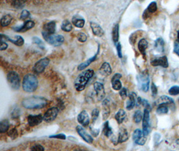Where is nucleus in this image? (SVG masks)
I'll return each mask as SVG.
<instances>
[{
	"label": "nucleus",
	"mask_w": 179,
	"mask_h": 151,
	"mask_svg": "<svg viewBox=\"0 0 179 151\" xmlns=\"http://www.w3.org/2000/svg\"><path fill=\"white\" fill-rule=\"evenodd\" d=\"M48 100L47 99L38 96H32L25 98L21 101V105L26 109H41L47 105Z\"/></svg>",
	"instance_id": "nucleus-1"
},
{
	"label": "nucleus",
	"mask_w": 179,
	"mask_h": 151,
	"mask_svg": "<svg viewBox=\"0 0 179 151\" xmlns=\"http://www.w3.org/2000/svg\"><path fill=\"white\" fill-rule=\"evenodd\" d=\"M94 75V71L87 69L83 71L75 81V87L78 91H81L85 89L87 84Z\"/></svg>",
	"instance_id": "nucleus-2"
},
{
	"label": "nucleus",
	"mask_w": 179,
	"mask_h": 151,
	"mask_svg": "<svg viewBox=\"0 0 179 151\" xmlns=\"http://www.w3.org/2000/svg\"><path fill=\"white\" fill-rule=\"evenodd\" d=\"M38 86L37 77L32 74H28L24 76L22 81V88L24 91L28 93L34 92Z\"/></svg>",
	"instance_id": "nucleus-3"
},
{
	"label": "nucleus",
	"mask_w": 179,
	"mask_h": 151,
	"mask_svg": "<svg viewBox=\"0 0 179 151\" xmlns=\"http://www.w3.org/2000/svg\"><path fill=\"white\" fill-rule=\"evenodd\" d=\"M42 36L47 42L54 46H61L64 42V38L62 35L58 34H48L42 32Z\"/></svg>",
	"instance_id": "nucleus-4"
},
{
	"label": "nucleus",
	"mask_w": 179,
	"mask_h": 151,
	"mask_svg": "<svg viewBox=\"0 0 179 151\" xmlns=\"http://www.w3.org/2000/svg\"><path fill=\"white\" fill-rule=\"evenodd\" d=\"M138 83L139 88L143 92H147L150 87V78L147 71H144L138 76Z\"/></svg>",
	"instance_id": "nucleus-5"
},
{
	"label": "nucleus",
	"mask_w": 179,
	"mask_h": 151,
	"mask_svg": "<svg viewBox=\"0 0 179 151\" xmlns=\"http://www.w3.org/2000/svg\"><path fill=\"white\" fill-rule=\"evenodd\" d=\"M7 80L11 88L18 90L20 87V79L18 74L16 71H10L7 75Z\"/></svg>",
	"instance_id": "nucleus-6"
},
{
	"label": "nucleus",
	"mask_w": 179,
	"mask_h": 151,
	"mask_svg": "<svg viewBox=\"0 0 179 151\" xmlns=\"http://www.w3.org/2000/svg\"><path fill=\"white\" fill-rule=\"evenodd\" d=\"M142 128L143 134L145 136H148L150 132V111L148 109H144L142 120Z\"/></svg>",
	"instance_id": "nucleus-7"
},
{
	"label": "nucleus",
	"mask_w": 179,
	"mask_h": 151,
	"mask_svg": "<svg viewBox=\"0 0 179 151\" xmlns=\"http://www.w3.org/2000/svg\"><path fill=\"white\" fill-rule=\"evenodd\" d=\"M132 138L135 144L143 146L146 142V136L143 135V132L140 129H136L133 133Z\"/></svg>",
	"instance_id": "nucleus-8"
},
{
	"label": "nucleus",
	"mask_w": 179,
	"mask_h": 151,
	"mask_svg": "<svg viewBox=\"0 0 179 151\" xmlns=\"http://www.w3.org/2000/svg\"><path fill=\"white\" fill-rule=\"evenodd\" d=\"M58 109L56 107L50 108L46 112L44 115V120L46 122H51L56 119L58 114Z\"/></svg>",
	"instance_id": "nucleus-9"
},
{
	"label": "nucleus",
	"mask_w": 179,
	"mask_h": 151,
	"mask_svg": "<svg viewBox=\"0 0 179 151\" xmlns=\"http://www.w3.org/2000/svg\"><path fill=\"white\" fill-rule=\"evenodd\" d=\"M50 62V59L48 58H43L38 60L36 64L34 65L33 70L36 73H41L45 70L46 67H47Z\"/></svg>",
	"instance_id": "nucleus-10"
},
{
	"label": "nucleus",
	"mask_w": 179,
	"mask_h": 151,
	"mask_svg": "<svg viewBox=\"0 0 179 151\" xmlns=\"http://www.w3.org/2000/svg\"><path fill=\"white\" fill-rule=\"evenodd\" d=\"M93 87L96 93V95L98 100L101 101L104 100L105 96V88L104 85L99 83V82H95V83L93 84Z\"/></svg>",
	"instance_id": "nucleus-11"
},
{
	"label": "nucleus",
	"mask_w": 179,
	"mask_h": 151,
	"mask_svg": "<svg viewBox=\"0 0 179 151\" xmlns=\"http://www.w3.org/2000/svg\"><path fill=\"white\" fill-rule=\"evenodd\" d=\"M77 133L79 134V136L82 138L84 141L87 142V143L91 144L93 141V138L90 134H89L87 132L85 129H84L82 126H77L76 128Z\"/></svg>",
	"instance_id": "nucleus-12"
},
{
	"label": "nucleus",
	"mask_w": 179,
	"mask_h": 151,
	"mask_svg": "<svg viewBox=\"0 0 179 151\" xmlns=\"http://www.w3.org/2000/svg\"><path fill=\"white\" fill-rule=\"evenodd\" d=\"M77 120L80 124L85 126V127L88 126L89 123H90V118H89L88 113L85 110H83L78 115Z\"/></svg>",
	"instance_id": "nucleus-13"
},
{
	"label": "nucleus",
	"mask_w": 179,
	"mask_h": 151,
	"mask_svg": "<svg viewBox=\"0 0 179 151\" xmlns=\"http://www.w3.org/2000/svg\"><path fill=\"white\" fill-rule=\"evenodd\" d=\"M34 26H35L34 22L32 20H28V21H26L23 24L22 26L14 27V28H13V29L16 32H25L26 31H28V30L32 29V28H34Z\"/></svg>",
	"instance_id": "nucleus-14"
},
{
	"label": "nucleus",
	"mask_w": 179,
	"mask_h": 151,
	"mask_svg": "<svg viewBox=\"0 0 179 151\" xmlns=\"http://www.w3.org/2000/svg\"><path fill=\"white\" fill-rule=\"evenodd\" d=\"M151 65H152L153 67L161 66V67H162L164 68H167L169 67V62H168L167 57L166 56H164L152 60Z\"/></svg>",
	"instance_id": "nucleus-15"
},
{
	"label": "nucleus",
	"mask_w": 179,
	"mask_h": 151,
	"mask_svg": "<svg viewBox=\"0 0 179 151\" xmlns=\"http://www.w3.org/2000/svg\"><path fill=\"white\" fill-rule=\"evenodd\" d=\"M44 120V117L42 115H30L28 117V124L30 126L39 125Z\"/></svg>",
	"instance_id": "nucleus-16"
},
{
	"label": "nucleus",
	"mask_w": 179,
	"mask_h": 151,
	"mask_svg": "<svg viewBox=\"0 0 179 151\" xmlns=\"http://www.w3.org/2000/svg\"><path fill=\"white\" fill-rule=\"evenodd\" d=\"M121 75L119 73H115L112 79V86L113 89L115 91H120L122 89V84L120 81Z\"/></svg>",
	"instance_id": "nucleus-17"
},
{
	"label": "nucleus",
	"mask_w": 179,
	"mask_h": 151,
	"mask_svg": "<svg viewBox=\"0 0 179 151\" xmlns=\"http://www.w3.org/2000/svg\"><path fill=\"white\" fill-rule=\"evenodd\" d=\"M90 26L94 35H95L97 36H99V37H101L102 36L104 35V33H105L104 30H103V28L99 25L98 24L94 22H91Z\"/></svg>",
	"instance_id": "nucleus-18"
},
{
	"label": "nucleus",
	"mask_w": 179,
	"mask_h": 151,
	"mask_svg": "<svg viewBox=\"0 0 179 151\" xmlns=\"http://www.w3.org/2000/svg\"><path fill=\"white\" fill-rule=\"evenodd\" d=\"M137 95L134 92H131L129 95V100L127 101L126 104V108L127 110H132L136 105Z\"/></svg>",
	"instance_id": "nucleus-19"
},
{
	"label": "nucleus",
	"mask_w": 179,
	"mask_h": 151,
	"mask_svg": "<svg viewBox=\"0 0 179 151\" xmlns=\"http://www.w3.org/2000/svg\"><path fill=\"white\" fill-rule=\"evenodd\" d=\"M156 104L159 105H166V106H172L175 104V101L173 99L166 95H162L156 101Z\"/></svg>",
	"instance_id": "nucleus-20"
},
{
	"label": "nucleus",
	"mask_w": 179,
	"mask_h": 151,
	"mask_svg": "<svg viewBox=\"0 0 179 151\" xmlns=\"http://www.w3.org/2000/svg\"><path fill=\"white\" fill-rule=\"evenodd\" d=\"M43 32L48 34H54L56 31V22L51 21L45 24L43 26Z\"/></svg>",
	"instance_id": "nucleus-21"
},
{
	"label": "nucleus",
	"mask_w": 179,
	"mask_h": 151,
	"mask_svg": "<svg viewBox=\"0 0 179 151\" xmlns=\"http://www.w3.org/2000/svg\"><path fill=\"white\" fill-rule=\"evenodd\" d=\"M72 23L73 25L78 28H82L85 26V21L81 16L78 15L74 16L72 18Z\"/></svg>",
	"instance_id": "nucleus-22"
},
{
	"label": "nucleus",
	"mask_w": 179,
	"mask_h": 151,
	"mask_svg": "<svg viewBox=\"0 0 179 151\" xmlns=\"http://www.w3.org/2000/svg\"><path fill=\"white\" fill-rule=\"evenodd\" d=\"M99 71L100 73L104 76H109L112 73V68L108 62H104V64H102L99 68Z\"/></svg>",
	"instance_id": "nucleus-23"
},
{
	"label": "nucleus",
	"mask_w": 179,
	"mask_h": 151,
	"mask_svg": "<svg viewBox=\"0 0 179 151\" xmlns=\"http://www.w3.org/2000/svg\"><path fill=\"white\" fill-rule=\"evenodd\" d=\"M129 138V134L126 128H121L119 132V136L118 142L119 143H122L127 141Z\"/></svg>",
	"instance_id": "nucleus-24"
},
{
	"label": "nucleus",
	"mask_w": 179,
	"mask_h": 151,
	"mask_svg": "<svg viewBox=\"0 0 179 151\" xmlns=\"http://www.w3.org/2000/svg\"><path fill=\"white\" fill-rule=\"evenodd\" d=\"M98 53H99V51L97 52V54H95V55L93 57H91V58L89 59L88 60H87L85 62L81 63V64H80L79 65H78V68H77L78 70V71H83V70L85 69V68H86V67H87L89 65H90V64H91V62H93V61H95V60H96L97 57V54H98Z\"/></svg>",
	"instance_id": "nucleus-25"
},
{
	"label": "nucleus",
	"mask_w": 179,
	"mask_h": 151,
	"mask_svg": "<svg viewBox=\"0 0 179 151\" xmlns=\"http://www.w3.org/2000/svg\"><path fill=\"white\" fill-rule=\"evenodd\" d=\"M138 49L141 53H142L143 56L146 55V51L147 49L148 46V42L144 38H142L140 40L139 43H138Z\"/></svg>",
	"instance_id": "nucleus-26"
},
{
	"label": "nucleus",
	"mask_w": 179,
	"mask_h": 151,
	"mask_svg": "<svg viewBox=\"0 0 179 151\" xmlns=\"http://www.w3.org/2000/svg\"><path fill=\"white\" fill-rule=\"evenodd\" d=\"M155 48L159 53H163L164 51V41L161 38H157L155 41Z\"/></svg>",
	"instance_id": "nucleus-27"
},
{
	"label": "nucleus",
	"mask_w": 179,
	"mask_h": 151,
	"mask_svg": "<svg viewBox=\"0 0 179 151\" xmlns=\"http://www.w3.org/2000/svg\"><path fill=\"white\" fill-rule=\"evenodd\" d=\"M126 112H125L124 109H119L117 113H116L115 116V118L116 121H117L118 123H119V124L124 122L125 119H126Z\"/></svg>",
	"instance_id": "nucleus-28"
},
{
	"label": "nucleus",
	"mask_w": 179,
	"mask_h": 151,
	"mask_svg": "<svg viewBox=\"0 0 179 151\" xmlns=\"http://www.w3.org/2000/svg\"><path fill=\"white\" fill-rule=\"evenodd\" d=\"M103 106H104V114H103V118L104 120H106L109 116L110 109H109V101L105 100L103 102Z\"/></svg>",
	"instance_id": "nucleus-29"
},
{
	"label": "nucleus",
	"mask_w": 179,
	"mask_h": 151,
	"mask_svg": "<svg viewBox=\"0 0 179 151\" xmlns=\"http://www.w3.org/2000/svg\"><path fill=\"white\" fill-rule=\"evenodd\" d=\"M12 19H13L12 16L10 14H6L4 16L1 18V21H0L1 26L2 27H6L7 26H9L11 24V22H12Z\"/></svg>",
	"instance_id": "nucleus-30"
},
{
	"label": "nucleus",
	"mask_w": 179,
	"mask_h": 151,
	"mask_svg": "<svg viewBox=\"0 0 179 151\" xmlns=\"http://www.w3.org/2000/svg\"><path fill=\"white\" fill-rule=\"evenodd\" d=\"M119 24H116L112 30V39H113V42H114L115 45H117V44L118 43V40H119Z\"/></svg>",
	"instance_id": "nucleus-31"
},
{
	"label": "nucleus",
	"mask_w": 179,
	"mask_h": 151,
	"mask_svg": "<svg viewBox=\"0 0 179 151\" xmlns=\"http://www.w3.org/2000/svg\"><path fill=\"white\" fill-rule=\"evenodd\" d=\"M103 132H104V134H105V136L108 137V138L110 137L111 136H112L113 130H112V128L110 127L109 123L108 121L105 122L104 125V130H103Z\"/></svg>",
	"instance_id": "nucleus-32"
},
{
	"label": "nucleus",
	"mask_w": 179,
	"mask_h": 151,
	"mask_svg": "<svg viewBox=\"0 0 179 151\" xmlns=\"http://www.w3.org/2000/svg\"><path fill=\"white\" fill-rule=\"evenodd\" d=\"M61 29L64 32H69L72 30V26L71 23H70L69 20H64L62 23Z\"/></svg>",
	"instance_id": "nucleus-33"
},
{
	"label": "nucleus",
	"mask_w": 179,
	"mask_h": 151,
	"mask_svg": "<svg viewBox=\"0 0 179 151\" xmlns=\"http://www.w3.org/2000/svg\"><path fill=\"white\" fill-rule=\"evenodd\" d=\"M10 127V123L9 121L7 120H2L0 122V132L4 133L5 132L7 131Z\"/></svg>",
	"instance_id": "nucleus-34"
},
{
	"label": "nucleus",
	"mask_w": 179,
	"mask_h": 151,
	"mask_svg": "<svg viewBox=\"0 0 179 151\" xmlns=\"http://www.w3.org/2000/svg\"><path fill=\"white\" fill-rule=\"evenodd\" d=\"M156 112L159 115L167 114L169 112V108L166 105H159L157 108Z\"/></svg>",
	"instance_id": "nucleus-35"
},
{
	"label": "nucleus",
	"mask_w": 179,
	"mask_h": 151,
	"mask_svg": "<svg viewBox=\"0 0 179 151\" xmlns=\"http://www.w3.org/2000/svg\"><path fill=\"white\" fill-rule=\"evenodd\" d=\"M143 115L142 114V112L140 110H137L135 111V112L134 113V117H133V118H134V121L135 123H140L141 121L143 120Z\"/></svg>",
	"instance_id": "nucleus-36"
},
{
	"label": "nucleus",
	"mask_w": 179,
	"mask_h": 151,
	"mask_svg": "<svg viewBox=\"0 0 179 151\" xmlns=\"http://www.w3.org/2000/svg\"><path fill=\"white\" fill-rule=\"evenodd\" d=\"M32 41H33V42L34 44H36V45L40 47L41 49H44V42H42V40L40 39V38L38 37H33L32 38Z\"/></svg>",
	"instance_id": "nucleus-37"
},
{
	"label": "nucleus",
	"mask_w": 179,
	"mask_h": 151,
	"mask_svg": "<svg viewBox=\"0 0 179 151\" xmlns=\"http://www.w3.org/2000/svg\"><path fill=\"white\" fill-rule=\"evenodd\" d=\"M148 12L151 13H154L157 10V4L155 1L151 2L149 5L148 6V8L146 9Z\"/></svg>",
	"instance_id": "nucleus-38"
},
{
	"label": "nucleus",
	"mask_w": 179,
	"mask_h": 151,
	"mask_svg": "<svg viewBox=\"0 0 179 151\" xmlns=\"http://www.w3.org/2000/svg\"><path fill=\"white\" fill-rule=\"evenodd\" d=\"M25 4L26 2L24 1H12L11 2V4L14 7L18 8V9H20V8L24 7Z\"/></svg>",
	"instance_id": "nucleus-39"
},
{
	"label": "nucleus",
	"mask_w": 179,
	"mask_h": 151,
	"mask_svg": "<svg viewBox=\"0 0 179 151\" xmlns=\"http://www.w3.org/2000/svg\"><path fill=\"white\" fill-rule=\"evenodd\" d=\"M169 93L171 95H177L179 94V86H172L171 88L169 90Z\"/></svg>",
	"instance_id": "nucleus-40"
},
{
	"label": "nucleus",
	"mask_w": 179,
	"mask_h": 151,
	"mask_svg": "<svg viewBox=\"0 0 179 151\" xmlns=\"http://www.w3.org/2000/svg\"><path fill=\"white\" fill-rule=\"evenodd\" d=\"M77 39L81 42H85L87 40V36L83 32H79L77 35Z\"/></svg>",
	"instance_id": "nucleus-41"
},
{
	"label": "nucleus",
	"mask_w": 179,
	"mask_h": 151,
	"mask_svg": "<svg viewBox=\"0 0 179 151\" xmlns=\"http://www.w3.org/2000/svg\"><path fill=\"white\" fill-rule=\"evenodd\" d=\"M30 16L29 11L28 10H23L20 14V20H25L27 18H28Z\"/></svg>",
	"instance_id": "nucleus-42"
},
{
	"label": "nucleus",
	"mask_w": 179,
	"mask_h": 151,
	"mask_svg": "<svg viewBox=\"0 0 179 151\" xmlns=\"http://www.w3.org/2000/svg\"><path fill=\"white\" fill-rule=\"evenodd\" d=\"M31 151H44V148L41 144H36L32 146L31 148Z\"/></svg>",
	"instance_id": "nucleus-43"
},
{
	"label": "nucleus",
	"mask_w": 179,
	"mask_h": 151,
	"mask_svg": "<svg viewBox=\"0 0 179 151\" xmlns=\"http://www.w3.org/2000/svg\"><path fill=\"white\" fill-rule=\"evenodd\" d=\"M99 115V110L98 109H94L93 112H92V114H91V116H92V120H93V122H94L95 121L97 120V118H98Z\"/></svg>",
	"instance_id": "nucleus-44"
},
{
	"label": "nucleus",
	"mask_w": 179,
	"mask_h": 151,
	"mask_svg": "<svg viewBox=\"0 0 179 151\" xmlns=\"http://www.w3.org/2000/svg\"><path fill=\"white\" fill-rule=\"evenodd\" d=\"M119 95H120L121 97L125 100L127 97V90L125 87H122V89L119 91Z\"/></svg>",
	"instance_id": "nucleus-45"
},
{
	"label": "nucleus",
	"mask_w": 179,
	"mask_h": 151,
	"mask_svg": "<svg viewBox=\"0 0 179 151\" xmlns=\"http://www.w3.org/2000/svg\"><path fill=\"white\" fill-rule=\"evenodd\" d=\"M174 53L177 54L179 57V41L176 40L174 44V50H173Z\"/></svg>",
	"instance_id": "nucleus-46"
},
{
	"label": "nucleus",
	"mask_w": 179,
	"mask_h": 151,
	"mask_svg": "<svg viewBox=\"0 0 179 151\" xmlns=\"http://www.w3.org/2000/svg\"><path fill=\"white\" fill-rule=\"evenodd\" d=\"M9 134V136L11 137V138L14 139L18 136V132H17V130H16V129L13 128L9 132V134Z\"/></svg>",
	"instance_id": "nucleus-47"
},
{
	"label": "nucleus",
	"mask_w": 179,
	"mask_h": 151,
	"mask_svg": "<svg viewBox=\"0 0 179 151\" xmlns=\"http://www.w3.org/2000/svg\"><path fill=\"white\" fill-rule=\"evenodd\" d=\"M116 48H117L118 55L119 58H122V52H121V45L120 42H118L116 45Z\"/></svg>",
	"instance_id": "nucleus-48"
},
{
	"label": "nucleus",
	"mask_w": 179,
	"mask_h": 151,
	"mask_svg": "<svg viewBox=\"0 0 179 151\" xmlns=\"http://www.w3.org/2000/svg\"><path fill=\"white\" fill-rule=\"evenodd\" d=\"M50 138H57V139H61V140H65L66 139V136L63 134H55V135L50 136Z\"/></svg>",
	"instance_id": "nucleus-49"
},
{
	"label": "nucleus",
	"mask_w": 179,
	"mask_h": 151,
	"mask_svg": "<svg viewBox=\"0 0 179 151\" xmlns=\"http://www.w3.org/2000/svg\"><path fill=\"white\" fill-rule=\"evenodd\" d=\"M151 90H152V93L153 96H155L157 95V93H158V89H157V87L156 86V85L154 83H152Z\"/></svg>",
	"instance_id": "nucleus-50"
},
{
	"label": "nucleus",
	"mask_w": 179,
	"mask_h": 151,
	"mask_svg": "<svg viewBox=\"0 0 179 151\" xmlns=\"http://www.w3.org/2000/svg\"><path fill=\"white\" fill-rule=\"evenodd\" d=\"M142 105L146 109H148V110L150 111L151 109V107L150 103H148V101L146 100H142Z\"/></svg>",
	"instance_id": "nucleus-51"
},
{
	"label": "nucleus",
	"mask_w": 179,
	"mask_h": 151,
	"mask_svg": "<svg viewBox=\"0 0 179 151\" xmlns=\"http://www.w3.org/2000/svg\"><path fill=\"white\" fill-rule=\"evenodd\" d=\"M0 44H1V46H0V51H5L6 50L7 48V44L5 42H4V41H1L0 40Z\"/></svg>",
	"instance_id": "nucleus-52"
},
{
	"label": "nucleus",
	"mask_w": 179,
	"mask_h": 151,
	"mask_svg": "<svg viewBox=\"0 0 179 151\" xmlns=\"http://www.w3.org/2000/svg\"><path fill=\"white\" fill-rule=\"evenodd\" d=\"M90 129H91V132L92 134H93V135H94L95 136H98V134L99 133V130H96V129L93 128V127H92V126H91Z\"/></svg>",
	"instance_id": "nucleus-53"
},
{
	"label": "nucleus",
	"mask_w": 179,
	"mask_h": 151,
	"mask_svg": "<svg viewBox=\"0 0 179 151\" xmlns=\"http://www.w3.org/2000/svg\"><path fill=\"white\" fill-rule=\"evenodd\" d=\"M141 104H142V98H141L140 97H138L137 101H136V106H139L141 105Z\"/></svg>",
	"instance_id": "nucleus-54"
},
{
	"label": "nucleus",
	"mask_w": 179,
	"mask_h": 151,
	"mask_svg": "<svg viewBox=\"0 0 179 151\" xmlns=\"http://www.w3.org/2000/svg\"><path fill=\"white\" fill-rule=\"evenodd\" d=\"M178 34H177V38H178V40L179 41V30L178 31Z\"/></svg>",
	"instance_id": "nucleus-55"
},
{
	"label": "nucleus",
	"mask_w": 179,
	"mask_h": 151,
	"mask_svg": "<svg viewBox=\"0 0 179 151\" xmlns=\"http://www.w3.org/2000/svg\"><path fill=\"white\" fill-rule=\"evenodd\" d=\"M176 142H177V144H179V139H177V141H176Z\"/></svg>",
	"instance_id": "nucleus-56"
}]
</instances>
